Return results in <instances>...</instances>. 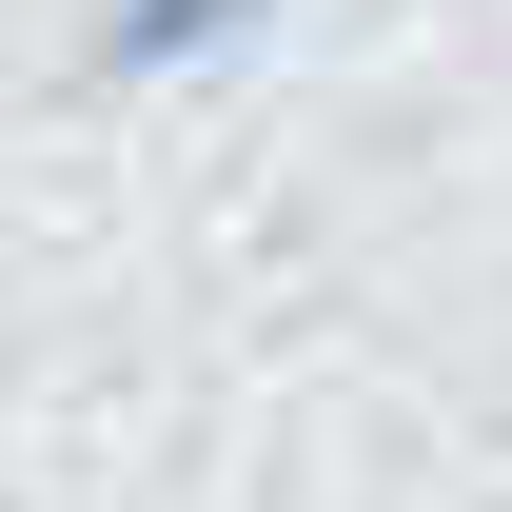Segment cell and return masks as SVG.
I'll return each mask as SVG.
<instances>
[{
	"label": "cell",
	"mask_w": 512,
	"mask_h": 512,
	"mask_svg": "<svg viewBox=\"0 0 512 512\" xmlns=\"http://www.w3.org/2000/svg\"><path fill=\"white\" fill-rule=\"evenodd\" d=\"M256 0H119V60H197V40H237Z\"/></svg>",
	"instance_id": "cell-1"
}]
</instances>
